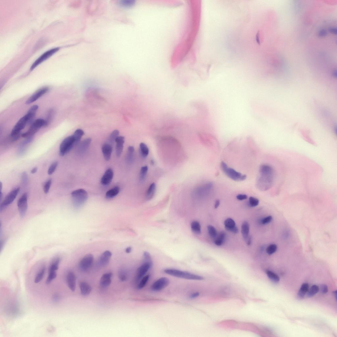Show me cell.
Returning a JSON list of instances; mask_svg holds the SVG:
<instances>
[{
    "instance_id": "7",
    "label": "cell",
    "mask_w": 337,
    "mask_h": 337,
    "mask_svg": "<svg viewBox=\"0 0 337 337\" xmlns=\"http://www.w3.org/2000/svg\"><path fill=\"white\" fill-rule=\"evenodd\" d=\"M76 144L75 139L72 135L65 138L61 143L59 147V154L64 156L71 151Z\"/></svg>"
},
{
    "instance_id": "43",
    "label": "cell",
    "mask_w": 337,
    "mask_h": 337,
    "mask_svg": "<svg viewBox=\"0 0 337 337\" xmlns=\"http://www.w3.org/2000/svg\"><path fill=\"white\" fill-rule=\"evenodd\" d=\"M57 275L56 271H49L48 277L46 280V284H49L51 283L53 280L56 278Z\"/></svg>"
},
{
    "instance_id": "35",
    "label": "cell",
    "mask_w": 337,
    "mask_h": 337,
    "mask_svg": "<svg viewBox=\"0 0 337 337\" xmlns=\"http://www.w3.org/2000/svg\"><path fill=\"white\" fill-rule=\"evenodd\" d=\"M84 134V132L82 130L78 129L76 130L72 135L74 138L76 144L79 142L82 137Z\"/></svg>"
},
{
    "instance_id": "18",
    "label": "cell",
    "mask_w": 337,
    "mask_h": 337,
    "mask_svg": "<svg viewBox=\"0 0 337 337\" xmlns=\"http://www.w3.org/2000/svg\"><path fill=\"white\" fill-rule=\"evenodd\" d=\"M224 224L225 228L227 231L234 233L238 232V229L236 226L235 221L232 219H227L225 220Z\"/></svg>"
},
{
    "instance_id": "44",
    "label": "cell",
    "mask_w": 337,
    "mask_h": 337,
    "mask_svg": "<svg viewBox=\"0 0 337 337\" xmlns=\"http://www.w3.org/2000/svg\"><path fill=\"white\" fill-rule=\"evenodd\" d=\"M277 247L275 244L270 245L266 249V252L268 255H271L274 253L276 251Z\"/></svg>"
},
{
    "instance_id": "11",
    "label": "cell",
    "mask_w": 337,
    "mask_h": 337,
    "mask_svg": "<svg viewBox=\"0 0 337 337\" xmlns=\"http://www.w3.org/2000/svg\"><path fill=\"white\" fill-rule=\"evenodd\" d=\"M94 259V256L91 254L85 255L79 263V269L83 272L88 271L92 266Z\"/></svg>"
},
{
    "instance_id": "9",
    "label": "cell",
    "mask_w": 337,
    "mask_h": 337,
    "mask_svg": "<svg viewBox=\"0 0 337 337\" xmlns=\"http://www.w3.org/2000/svg\"><path fill=\"white\" fill-rule=\"evenodd\" d=\"M20 191V188H17L13 190L6 196L4 201L0 205V211L1 212L7 207L14 201Z\"/></svg>"
},
{
    "instance_id": "36",
    "label": "cell",
    "mask_w": 337,
    "mask_h": 337,
    "mask_svg": "<svg viewBox=\"0 0 337 337\" xmlns=\"http://www.w3.org/2000/svg\"><path fill=\"white\" fill-rule=\"evenodd\" d=\"M319 290V288L318 286L315 285H313L309 289L307 293V295L309 297H312L316 294L318 292Z\"/></svg>"
},
{
    "instance_id": "24",
    "label": "cell",
    "mask_w": 337,
    "mask_h": 337,
    "mask_svg": "<svg viewBox=\"0 0 337 337\" xmlns=\"http://www.w3.org/2000/svg\"><path fill=\"white\" fill-rule=\"evenodd\" d=\"M79 288L81 294L83 296L89 295L92 291L91 286L85 282H82L80 283Z\"/></svg>"
},
{
    "instance_id": "51",
    "label": "cell",
    "mask_w": 337,
    "mask_h": 337,
    "mask_svg": "<svg viewBox=\"0 0 337 337\" xmlns=\"http://www.w3.org/2000/svg\"><path fill=\"white\" fill-rule=\"evenodd\" d=\"M236 198L239 201H242L248 198V196L245 194H240L236 196Z\"/></svg>"
},
{
    "instance_id": "23",
    "label": "cell",
    "mask_w": 337,
    "mask_h": 337,
    "mask_svg": "<svg viewBox=\"0 0 337 337\" xmlns=\"http://www.w3.org/2000/svg\"><path fill=\"white\" fill-rule=\"evenodd\" d=\"M102 151L103 156L106 161H109L112 155V146L108 143H105L102 146Z\"/></svg>"
},
{
    "instance_id": "37",
    "label": "cell",
    "mask_w": 337,
    "mask_h": 337,
    "mask_svg": "<svg viewBox=\"0 0 337 337\" xmlns=\"http://www.w3.org/2000/svg\"><path fill=\"white\" fill-rule=\"evenodd\" d=\"M119 132L117 130H115L111 133L108 139L109 144L111 145L114 144L115 140L119 136Z\"/></svg>"
},
{
    "instance_id": "16",
    "label": "cell",
    "mask_w": 337,
    "mask_h": 337,
    "mask_svg": "<svg viewBox=\"0 0 337 337\" xmlns=\"http://www.w3.org/2000/svg\"><path fill=\"white\" fill-rule=\"evenodd\" d=\"M112 255L111 253L109 251H106L103 252L100 256L98 260V266L103 267L107 265L111 260Z\"/></svg>"
},
{
    "instance_id": "20",
    "label": "cell",
    "mask_w": 337,
    "mask_h": 337,
    "mask_svg": "<svg viewBox=\"0 0 337 337\" xmlns=\"http://www.w3.org/2000/svg\"><path fill=\"white\" fill-rule=\"evenodd\" d=\"M125 137L123 136H119L115 140L116 144V151L117 156L119 157L123 151V144L125 143Z\"/></svg>"
},
{
    "instance_id": "45",
    "label": "cell",
    "mask_w": 337,
    "mask_h": 337,
    "mask_svg": "<svg viewBox=\"0 0 337 337\" xmlns=\"http://www.w3.org/2000/svg\"><path fill=\"white\" fill-rule=\"evenodd\" d=\"M58 165V162L57 161L55 162L52 163L48 170V174L51 175L55 172Z\"/></svg>"
},
{
    "instance_id": "34",
    "label": "cell",
    "mask_w": 337,
    "mask_h": 337,
    "mask_svg": "<svg viewBox=\"0 0 337 337\" xmlns=\"http://www.w3.org/2000/svg\"><path fill=\"white\" fill-rule=\"evenodd\" d=\"M148 171V167L146 166L142 167L140 171L139 180L140 182H144L146 179Z\"/></svg>"
},
{
    "instance_id": "3",
    "label": "cell",
    "mask_w": 337,
    "mask_h": 337,
    "mask_svg": "<svg viewBox=\"0 0 337 337\" xmlns=\"http://www.w3.org/2000/svg\"><path fill=\"white\" fill-rule=\"evenodd\" d=\"M164 272L168 275L176 277L186 279L202 280L203 279V278L202 276L179 270L172 269H166L164 270Z\"/></svg>"
},
{
    "instance_id": "54",
    "label": "cell",
    "mask_w": 337,
    "mask_h": 337,
    "mask_svg": "<svg viewBox=\"0 0 337 337\" xmlns=\"http://www.w3.org/2000/svg\"><path fill=\"white\" fill-rule=\"evenodd\" d=\"M329 31L333 34H336L337 33V29L336 28L331 27L329 29Z\"/></svg>"
},
{
    "instance_id": "10",
    "label": "cell",
    "mask_w": 337,
    "mask_h": 337,
    "mask_svg": "<svg viewBox=\"0 0 337 337\" xmlns=\"http://www.w3.org/2000/svg\"><path fill=\"white\" fill-rule=\"evenodd\" d=\"M28 196L27 193H25L18 200L17 205L18 211L21 217L25 215L28 208Z\"/></svg>"
},
{
    "instance_id": "52",
    "label": "cell",
    "mask_w": 337,
    "mask_h": 337,
    "mask_svg": "<svg viewBox=\"0 0 337 337\" xmlns=\"http://www.w3.org/2000/svg\"><path fill=\"white\" fill-rule=\"evenodd\" d=\"M327 34V31L326 30L324 29H322L320 31L319 33V35L320 37H323L326 35Z\"/></svg>"
},
{
    "instance_id": "42",
    "label": "cell",
    "mask_w": 337,
    "mask_h": 337,
    "mask_svg": "<svg viewBox=\"0 0 337 337\" xmlns=\"http://www.w3.org/2000/svg\"><path fill=\"white\" fill-rule=\"evenodd\" d=\"M208 231L209 235L211 238H215L217 233L216 230L214 226L211 225H209L208 226Z\"/></svg>"
},
{
    "instance_id": "60",
    "label": "cell",
    "mask_w": 337,
    "mask_h": 337,
    "mask_svg": "<svg viewBox=\"0 0 337 337\" xmlns=\"http://www.w3.org/2000/svg\"><path fill=\"white\" fill-rule=\"evenodd\" d=\"M333 295H334L335 297L336 298H336H336V297H337V291H333Z\"/></svg>"
},
{
    "instance_id": "47",
    "label": "cell",
    "mask_w": 337,
    "mask_h": 337,
    "mask_svg": "<svg viewBox=\"0 0 337 337\" xmlns=\"http://www.w3.org/2000/svg\"><path fill=\"white\" fill-rule=\"evenodd\" d=\"M52 183V180L51 179L48 180V181H46L45 183L44 186V188H43V190H44V192L46 194H47L49 193L50 188H51Z\"/></svg>"
},
{
    "instance_id": "25",
    "label": "cell",
    "mask_w": 337,
    "mask_h": 337,
    "mask_svg": "<svg viewBox=\"0 0 337 337\" xmlns=\"http://www.w3.org/2000/svg\"><path fill=\"white\" fill-rule=\"evenodd\" d=\"M250 225L248 222H244L241 226V232L243 237L245 241L248 239L249 235Z\"/></svg>"
},
{
    "instance_id": "59",
    "label": "cell",
    "mask_w": 337,
    "mask_h": 337,
    "mask_svg": "<svg viewBox=\"0 0 337 337\" xmlns=\"http://www.w3.org/2000/svg\"><path fill=\"white\" fill-rule=\"evenodd\" d=\"M37 169L38 168L37 167L33 168L31 170V173H32V174H34V173H35L37 172Z\"/></svg>"
},
{
    "instance_id": "17",
    "label": "cell",
    "mask_w": 337,
    "mask_h": 337,
    "mask_svg": "<svg viewBox=\"0 0 337 337\" xmlns=\"http://www.w3.org/2000/svg\"><path fill=\"white\" fill-rule=\"evenodd\" d=\"M113 176L114 173L112 169L109 168L106 170L101 179L102 184L104 185L110 184L112 182Z\"/></svg>"
},
{
    "instance_id": "13",
    "label": "cell",
    "mask_w": 337,
    "mask_h": 337,
    "mask_svg": "<svg viewBox=\"0 0 337 337\" xmlns=\"http://www.w3.org/2000/svg\"><path fill=\"white\" fill-rule=\"evenodd\" d=\"M59 48H55L52 49L49 51L45 52L44 54H43L36 61L33 63V64L31 66V71H32L37 66L39 65L41 63L43 62L46 59H47L49 58L52 55L55 54L57 52H58L59 50Z\"/></svg>"
},
{
    "instance_id": "15",
    "label": "cell",
    "mask_w": 337,
    "mask_h": 337,
    "mask_svg": "<svg viewBox=\"0 0 337 337\" xmlns=\"http://www.w3.org/2000/svg\"><path fill=\"white\" fill-rule=\"evenodd\" d=\"M152 265V263L145 262L138 269L137 271L136 280L139 281L145 276Z\"/></svg>"
},
{
    "instance_id": "53",
    "label": "cell",
    "mask_w": 337,
    "mask_h": 337,
    "mask_svg": "<svg viewBox=\"0 0 337 337\" xmlns=\"http://www.w3.org/2000/svg\"><path fill=\"white\" fill-rule=\"evenodd\" d=\"M60 297L58 294H55L53 295L52 297L53 301L55 302H57L60 300Z\"/></svg>"
},
{
    "instance_id": "12",
    "label": "cell",
    "mask_w": 337,
    "mask_h": 337,
    "mask_svg": "<svg viewBox=\"0 0 337 337\" xmlns=\"http://www.w3.org/2000/svg\"><path fill=\"white\" fill-rule=\"evenodd\" d=\"M169 279L166 277H162L157 280L152 284L151 289L152 291L158 292L167 287L170 284Z\"/></svg>"
},
{
    "instance_id": "1",
    "label": "cell",
    "mask_w": 337,
    "mask_h": 337,
    "mask_svg": "<svg viewBox=\"0 0 337 337\" xmlns=\"http://www.w3.org/2000/svg\"><path fill=\"white\" fill-rule=\"evenodd\" d=\"M274 170L271 166L266 164L260 167L259 175L256 179L257 188L262 191L272 188L274 181Z\"/></svg>"
},
{
    "instance_id": "5",
    "label": "cell",
    "mask_w": 337,
    "mask_h": 337,
    "mask_svg": "<svg viewBox=\"0 0 337 337\" xmlns=\"http://www.w3.org/2000/svg\"><path fill=\"white\" fill-rule=\"evenodd\" d=\"M221 167L222 171L228 177L237 182L244 181L247 178L245 175L236 171L231 168L228 167L226 163L223 161L221 163Z\"/></svg>"
},
{
    "instance_id": "6",
    "label": "cell",
    "mask_w": 337,
    "mask_h": 337,
    "mask_svg": "<svg viewBox=\"0 0 337 337\" xmlns=\"http://www.w3.org/2000/svg\"><path fill=\"white\" fill-rule=\"evenodd\" d=\"M45 120L39 119L33 122L27 131L21 135L23 138H28L33 136L43 127L47 126Z\"/></svg>"
},
{
    "instance_id": "41",
    "label": "cell",
    "mask_w": 337,
    "mask_h": 337,
    "mask_svg": "<svg viewBox=\"0 0 337 337\" xmlns=\"http://www.w3.org/2000/svg\"><path fill=\"white\" fill-rule=\"evenodd\" d=\"M149 278V275H147L143 277L141 279L140 282L138 285V288L139 289H141L144 287L146 283L148 282Z\"/></svg>"
},
{
    "instance_id": "50",
    "label": "cell",
    "mask_w": 337,
    "mask_h": 337,
    "mask_svg": "<svg viewBox=\"0 0 337 337\" xmlns=\"http://www.w3.org/2000/svg\"><path fill=\"white\" fill-rule=\"evenodd\" d=\"M320 290L322 293L325 294L328 291V287L326 285H322L320 286Z\"/></svg>"
},
{
    "instance_id": "30",
    "label": "cell",
    "mask_w": 337,
    "mask_h": 337,
    "mask_svg": "<svg viewBox=\"0 0 337 337\" xmlns=\"http://www.w3.org/2000/svg\"><path fill=\"white\" fill-rule=\"evenodd\" d=\"M120 191V189L118 187H115L106 192V197L108 199L114 198L118 194Z\"/></svg>"
},
{
    "instance_id": "21",
    "label": "cell",
    "mask_w": 337,
    "mask_h": 337,
    "mask_svg": "<svg viewBox=\"0 0 337 337\" xmlns=\"http://www.w3.org/2000/svg\"><path fill=\"white\" fill-rule=\"evenodd\" d=\"M91 138H87L80 143L77 151L79 155H82L87 150L91 142Z\"/></svg>"
},
{
    "instance_id": "32",
    "label": "cell",
    "mask_w": 337,
    "mask_h": 337,
    "mask_svg": "<svg viewBox=\"0 0 337 337\" xmlns=\"http://www.w3.org/2000/svg\"><path fill=\"white\" fill-rule=\"evenodd\" d=\"M309 289V285L307 283H303L301 286L298 293V296L300 298H304Z\"/></svg>"
},
{
    "instance_id": "49",
    "label": "cell",
    "mask_w": 337,
    "mask_h": 337,
    "mask_svg": "<svg viewBox=\"0 0 337 337\" xmlns=\"http://www.w3.org/2000/svg\"><path fill=\"white\" fill-rule=\"evenodd\" d=\"M144 257L145 262L152 263L151 255L148 252H145L144 253Z\"/></svg>"
},
{
    "instance_id": "14",
    "label": "cell",
    "mask_w": 337,
    "mask_h": 337,
    "mask_svg": "<svg viewBox=\"0 0 337 337\" xmlns=\"http://www.w3.org/2000/svg\"><path fill=\"white\" fill-rule=\"evenodd\" d=\"M49 90V88L47 87H43L36 91L34 94L29 98L26 101V105H29L35 102L43 96L46 94Z\"/></svg>"
},
{
    "instance_id": "2",
    "label": "cell",
    "mask_w": 337,
    "mask_h": 337,
    "mask_svg": "<svg viewBox=\"0 0 337 337\" xmlns=\"http://www.w3.org/2000/svg\"><path fill=\"white\" fill-rule=\"evenodd\" d=\"M35 115L29 111L20 119L13 127L10 135V137L12 141L18 140L20 137L21 132L28 123L31 122L34 118Z\"/></svg>"
},
{
    "instance_id": "31",
    "label": "cell",
    "mask_w": 337,
    "mask_h": 337,
    "mask_svg": "<svg viewBox=\"0 0 337 337\" xmlns=\"http://www.w3.org/2000/svg\"><path fill=\"white\" fill-rule=\"evenodd\" d=\"M135 151V148L133 146L129 147L126 155V160L128 163H132L134 161Z\"/></svg>"
},
{
    "instance_id": "61",
    "label": "cell",
    "mask_w": 337,
    "mask_h": 337,
    "mask_svg": "<svg viewBox=\"0 0 337 337\" xmlns=\"http://www.w3.org/2000/svg\"><path fill=\"white\" fill-rule=\"evenodd\" d=\"M336 73H337L336 71H334V72H333V75L335 76H336V75H337Z\"/></svg>"
},
{
    "instance_id": "8",
    "label": "cell",
    "mask_w": 337,
    "mask_h": 337,
    "mask_svg": "<svg viewBox=\"0 0 337 337\" xmlns=\"http://www.w3.org/2000/svg\"><path fill=\"white\" fill-rule=\"evenodd\" d=\"M211 182H208L200 186L193 190L192 195L195 197H201L208 194L213 188Z\"/></svg>"
},
{
    "instance_id": "56",
    "label": "cell",
    "mask_w": 337,
    "mask_h": 337,
    "mask_svg": "<svg viewBox=\"0 0 337 337\" xmlns=\"http://www.w3.org/2000/svg\"><path fill=\"white\" fill-rule=\"evenodd\" d=\"M246 242L247 244L248 245H251L252 242V238H251V236H250L248 239L247 240V241Z\"/></svg>"
},
{
    "instance_id": "19",
    "label": "cell",
    "mask_w": 337,
    "mask_h": 337,
    "mask_svg": "<svg viewBox=\"0 0 337 337\" xmlns=\"http://www.w3.org/2000/svg\"><path fill=\"white\" fill-rule=\"evenodd\" d=\"M112 273H108L103 274L100 279V285L102 288L108 287L111 284L112 281Z\"/></svg>"
},
{
    "instance_id": "38",
    "label": "cell",
    "mask_w": 337,
    "mask_h": 337,
    "mask_svg": "<svg viewBox=\"0 0 337 337\" xmlns=\"http://www.w3.org/2000/svg\"><path fill=\"white\" fill-rule=\"evenodd\" d=\"M266 273L268 278L273 282H279V277L274 273L268 270L266 271Z\"/></svg>"
},
{
    "instance_id": "28",
    "label": "cell",
    "mask_w": 337,
    "mask_h": 337,
    "mask_svg": "<svg viewBox=\"0 0 337 337\" xmlns=\"http://www.w3.org/2000/svg\"><path fill=\"white\" fill-rule=\"evenodd\" d=\"M226 233L223 232H220L218 235L217 238L215 240V244L217 246H221L226 241Z\"/></svg>"
},
{
    "instance_id": "27",
    "label": "cell",
    "mask_w": 337,
    "mask_h": 337,
    "mask_svg": "<svg viewBox=\"0 0 337 337\" xmlns=\"http://www.w3.org/2000/svg\"><path fill=\"white\" fill-rule=\"evenodd\" d=\"M156 190V185L155 183H152L149 186L146 194V198L147 200H151L155 196Z\"/></svg>"
},
{
    "instance_id": "22",
    "label": "cell",
    "mask_w": 337,
    "mask_h": 337,
    "mask_svg": "<svg viewBox=\"0 0 337 337\" xmlns=\"http://www.w3.org/2000/svg\"><path fill=\"white\" fill-rule=\"evenodd\" d=\"M67 281L69 289L73 292L75 291L76 287V278L74 273L72 272L68 273L67 276Z\"/></svg>"
},
{
    "instance_id": "4",
    "label": "cell",
    "mask_w": 337,
    "mask_h": 337,
    "mask_svg": "<svg viewBox=\"0 0 337 337\" xmlns=\"http://www.w3.org/2000/svg\"><path fill=\"white\" fill-rule=\"evenodd\" d=\"M73 205L76 208L82 206L88 198V193L85 190L80 189L75 190L71 193Z\"/></svg>"
},
{
    "instance_id": "55",
    "label": "cell",
    "mask_w": 337,
    "mask_h": 337,
    "mask_svg": "<svg viewBox=\"0 0 337 337\" xmlns=\"http://www.w3.org/2000/svg\"><path fill=\"white\" fill-rule=\"evenodd\" d=\"M200 293L198 292H196L195 293H193V294L191 295V299H194L198 297L199 296Z\"/></svg>"
},
{
    "instance_id": "58",
    "label": "cell",
    "mask_w": 337,
    "mask_h": 337,
    "mask_svg": "<svg viewBox=\"0 0 337 337\" xmlns=\"http://www.w3.org/2000/svg\"><path fill=\"white\" fill-rule=\"evenodd\" d=\"M132 251V248L131 247H128L125 250L126 252L127 253H129L131 252Z\"/></svg>"
},
{
    "instance_id": "29",
    "label": "cell",
    "mask_w": 337,
    "mask_h": 337,
    "mask_svg": "<svg viewBox=\"0 0 337 337\" xmlns=\"http://www.w3.org/2000/svg\"><path fill=\"white\" fill-rule=\"evenodd\" d=\"M140 153L143 158H145L148 156L149 152L148 146L144 143H141L139 145Z\"/></svg>"
},
{
    "instance_id": "40",
    "label": "cell",
    "mask_w": 337,
    "mask_h": 337,
    "mask_svg": "<svg viewBox=\"0 0 337 337\" xmlns=\"http://www.w3.org/2000/svg\"><path fill=\"white\" fill-rule=\"evenodd\" d=\"M128 275L126 270L123 269L119 270L118 273V277L120 280L122 282H125L127 279Z\"/></svg>"
},
{
    "instance_id": "39",
    "label": "cell",
    "mask_w": 337,
    "mask_h": 337,
    "mask_svg": "<svg viewBox=\"0 0 337 337\" xmlns=\"http://www.w3.org/2000/svg\"><path fill=\"white\" fill-rule=\"evenodd\" d=\"M46 271V268L44 267L40 271L36 276L34 282L36 283H38L40 282L43 279L45 275Z\"/></svg>"
},
{
    "instance_id": "33",
    "label": "cell",
    "mask_w": 337,
    "mask_h": 337,
    "mask_svg": "<svg viewBox=\"0 0 337 337\" xmlns=\"http://www.w3.org/2000/svg\"><path fill=\"white\" fill-rule=\"evenodd\" d=\"M192 231L195 234L199 235L201 233V226L200 223L197 221H193L191 224Z\"/></svg>"
},
{
    "instance_id": "46",
    "label": "cell",
    "mask_w": 337,
    "mask_h": 337,
    "mask_svg": "<svg viewBox=\"0 0 337 337\" xmlns=\"http://www.w3.org/2000/svg\"><path fill=\"white\" fill-rule=\"evenodd\" d=\"M249 204L251 207H255L258 206L259 203V200L256 198L251 197L249 198Z\"/></svg>"
},
{
    "instance_id": "26",
    "label": "cell",
    "mask_w": 337,
    "mask_h": 337,
    "mask_svg": "<svg viewBox=\"0 0 337 337\" xmlns=\"http://www.w3.org/2000/svg\"><path fill=\"white\" fill-rule=\"evenodd\" d=\"M135 3V0H121L119 1V4L121 7L128 9L132 8Z\"/></svg>"
},
{
    "instance_id": "57",
    "label": "cell",
    "mask_w": 337,
    "mask_h": 337,
    "mask_svg": "<svg viewBox=\"0 0 337 337\" xmlns=\"http://www.w3.org/2000/svg\"><path fill=\"white\" fill-rule=\"evenodd\" d=\"M220 205V201L219 200H216L214 205V208H217Z\"/></svg>"
},
{
    "instance_id": "48",
    "label": "cell",
    "mask_w": 337,
    "mask_h": 337,
    "mask_svg": "<svg viewBox=\"0 0 337 337\" xmlns=\"http://www.w3.org/2000/svg\"><path fill=\"white\" fill-rule=\"evenodd\" d=\"M272 219V217L271 216H268L263 218L262 220L261 223L263 225L268 224L271 221Z\"/></svg>"
}]
</instances>
